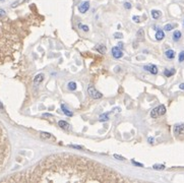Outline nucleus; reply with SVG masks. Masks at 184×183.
<instances>
[{"label": "nucleus", "instance_id": "1", "mask_svg": "<svg viewBox=\"0 0 184 183\" xmlns=\"http://www.w3.org/2000/svg\"><path fill=\"white\" fill-rule=\"evenodd\" d=\"M31 182H124L125 178L103 165L68 154L47 157L27 172Z\"/></svg>", "mask_w": 184, "mask_h": 183}, {"label": "nucleus", "instance_id": "2", "mask_svg": "<svg viewBox=\"0 0 184 183\" xmlns=\"http://www.w3.org/2000/svg\"><path fill=\"white\" fill-rule=\"evenodd\" d=\"M88 93H89L90 96H91V97L93 98V99H95V100L101 99V98L103 97L102 94H101L100 92H98V91L96 90L93 86H90L89 88H88Z\"/></svg>", "mask_w": 184, "mask_h": 183}, {"label": "nucleus", "instance_id": "3", "mask_svg": "<svg viewBox=\"0 0 184 183\" xmlns=\"http://www.w3.org/2000/svg\"><path fill=\"white\" fill-rule=\"evenodd\" d=\"M174 133L177 135H184V124L183 123H178L174 125Z\"/></svg>", "mask_w": 184, "mask_h": 183}, {"label": "nucleus", "instance_id": "4", "mask_svg": "<svg viewBox=\"0 0 184 183\" xmlns=\"http://www.w3.org/2000/svg\"><path fill=\"white\" fill-rule=\"evenodd\" d=\"M112 55L115 59H119V58H121L123 56V52L120 48L118 47H113L112 48Z\"/></svg>", "mask_w": 184, "mask_h": 183}, {"label": "nucleus", "instance_id": "5", "mask_svg": "<svg viewBox=\"0 0 184 183\" xmlns=\"http://www.w3.org/2000/svg\"><path fill=\"white\" fill-rule=\"evenodd\" d=\"M143 68H145V70H147V71L151 72V74H157V73H158V67H157L156 65H154V64L145 65V66H143Z\"/></svg>", "mask_w": 184, "mask_h": 183}, {"label": "nucleus", "instance_id": "6", "mask_svg": "<svg viewBox=\"0 0 184 183\" xmlns=\"http://www.w3.org/2000/svg\"><path fill=\"white\" fill-rule=\"evenodd\" d=\"M89 8H90V2H88V1H86V2H82V4L78 6L79 12H82V13L86 12L88 10H89Z\"/></svg>", "mask_w": 184, "mask_h": 183}, {"label": "nucleus", "instance_id": "7", "mask_svg": "<svg viewBox=\"0 0 184 183\" xmlns=\"http://www.w3.org/2000/svg\"><path fill=\"white\" fill-rule=\"evenodd\" d=\"M44 77H45V75L43 73H39L38 75H36L35 79H34V84H35V86H38V85L41 84V83L44 81Z\"/></svg>", "mask_w": 184, "mask_h": 183}, {"label": "nucleus", "instance_id": "8", "mask_svg": "<svg viewBox=\"0 0 184 183\" xmlns=\"http://www.w3.org/2000/svg\"><path fill=\"white\" fill-rule=\"evenodd\" d=\"M58 126L60 128H62V129H69L70 128V125L68 124L66 121H64V120H60L58 122Z\"/></svg>", "mask_w": 184, "mask_h": 183}, {"label": "nucleus", "instance_id": "9", "mask_svg": "<svg viewBox=\"0 0 184 183\" xmlns=\"http://www.w3.org/2000/svg\"><path fill=\"white\" fill-rule=\"evenodd\" d=\"M61 109H62V111H63V113L65 114L66 116H69V117H71V116L73 115V113L71 111H70L68 108H66V106L65 105H61Z\"/></svg>", "mask_w": 184, "mask_h": 183}, {"label": "nucleus", "instance_id": "10", "mask_svg": "<svg viewBox=\"0 0 184 183\" xmlns=\"http://www.w3.org/2000/svg\"><path fill=\"white\" fill-rule=\"evenodd\" d=\"M165 55H166V57H167L168 59H174L176 54H175L174 50H167V51L165 52Z\"/></svg>", "mask_w": 184, "mask_h": 183}, {"label": "nucleus", "instance_id": "11", "mask_svg": "<svg viewBox=\"0 0 184 183\" xmlns=\"http://www.w3.org/2000/svg\"><path fill=\"white\" fill-rule=\"evenodd\" d=\"M182 37V34L180 31H175L174 34H173V40H174L175 42H177V41H179L180 39H181Z\"/></svg>", "mask_w": 184, "mask_h": 183}, {"label": "nucleus", "instance_id": "12", "mask_svg": "<svg viewBox=\"0 0 184 183\" xmlns=\"http://www.w3.org/2000/svg\"><path fill=\"white\" fill-rule=\"evenodd\" d=\"M136 37L140 41H143V39H145V31L142 30V29H139L138 31V33H136Z\"/></svg>", "mask_w": 184, "mask_h": 183}, {"label": "nucleus", "instance_id": "13", "mask_svg": "<svg viewBox=\"0 0 184 183\" xmlns=\"http://www.w3.org/2000/svg\"><path fill=\"white\" fill-rule=\"evenodd\" d=\"M157 110H158V114L159 116H162L166 113V107L164 105H160V106L157 107Z\"/></svg>", "mask_w": 184, "mask_h": 183}, {"label": "nucleus", "instance_id": "14", "mask_svg": "<svg viewBox=\"0 0 184 183\" xmlns=\"http://www.w3.org/2000/svg\"><path fill=\"white\" fill-rule=\"evenodd\" d=\"M156 40H158V41H161V40H163L164 39V37H165V34H164V32L163 31H161V30H159L158 32L156 33Z\"/></svg>", "mask_w": 184, "mask_h": 183}, {"label": "nucleus", "instance_id": "15", "mask_svg": "<svg viewBox=\"0 0 184 183\" xmlns=\"http://www.w3.org/2000/svg\"><path fill=\"white\" fill-rule=\"evenodd\" d=\"M109 117H110V113H104L102 115H100L99 119H100L101 122H105V121L109 120Z\"/></svg>", "mask_w": 184, "mask_h": 183}, {"label": "nucleus", "instance_id": "16", "mask_svg": "<svg viewBox=\"0 0 184 183\" xmlns=\"http://www.w3.org/2000/svg\"><path fill=\"white\" fill-rule=\"evenodd\" d=\"M151 16L155 19H160L161 17V11H159V10H151Z\"/></svg>", "mask_w": 184, "mask_h": 183}, {"label": "nucleus", "instance_id": "17", "mask_svg": "<svg viewBox=\"0 0 184 183\" xmlns=\"http://www.w3.org/2000/svg\"><path fill=\"white\" fill-rule=\"evenodd\" d=\"M95 49L99 52V53H102V54L106 53V47L104 46V45H98Z\"/></svg>", "mask_w": 184, "mask_h": 183}, {"label": "nucleus", "instance_id": "18", "mask_svg": "<svg viewBox=\"0 0 184 183\" xmlns=\"http://www.w3.org/2000/svg\"><path fill=\"white\" fill-rule=\"evenodd\" d=\"M174 73H175V69H174V68H172V69H165V70H164V74H165L167 77H172Z\"/></svg>", "mask_w": 184, "mask_h": 183}, {"label": "nucleus", "instance_id": "19", "mask_svg": "<svg viewBox=\"0 0 184 183\" xmlns=\"http://www.w3.org/2000/svg\"><path fill=\"white\" fill-rule=\"evenodd\" d=\"M40 135L43 137V138H47V139H53V136H52L50 133L48 132H40Z\"/></svg>", "mask_w": 184, "mask_h": 183}, {"label": "nucleus", "instance_id": "20", "mask_svg": "<svg viewBox=\"0 0 184 183\" xmlns=\"http://www.w3.org/2000/svg\"><path fill=\"white\" fill-rule=\"evenodd\" d=\"M68 89H69L70 91H75V90H76V84H75V83H73V81H70V83H68Z\"/></svg>", "mask_w": 184, "mask_h": 183}, {"label": "nucleus", "instance_id": "21", "mask_svg": "<svg viewBox=\"0 0 184 183\" xmlns=\"http://www.w3.org/2000/svg\"><path fill=\"white\" fill-rule=\"evenodd\" d=\"M155 170H164L165 169V165H162V164H155L153 166Z\"/></svg>", "mask_w": 184, "mask_h": 183}, {"label": "nucleus", "instance_id": "22", "mask_svg": "<svg viewBox=\"0 0 184 183\" xmlns=\"http://www.w3.org/2000/svg\"><path fill=\"white\" fill-rule=\"evenodd\" d=\"M175 26H173V25H171V23H168V25H166L165 27H164V30L167 31V32H169V31H171L173 28H174Z\"/></svg>", "mask_w": 184, "mask_h": 183}, {"label": "nucleus", "instance_id": "23", "mask_svg": "<svg viewBox=\"0 0 184 183\" xmlns=\"http://www.w3.org/2000/svg\"><path fill=\"white\" fill-rule=\"evenodd\" d=\"M113 36H114L115 39H122L123 38V34L122 33H115Z\"/></svg>", "mask_w": 184, "mask_h": 183}, {"label": "nucleus", "instance_id": "24", "mask_svg": "<svg viewBox=\"0 0 184 183\" xmlns=\"http://www.w3.org/2000/svg\"><path fill=\"white\" fill-rule=\"evenodd\" d=\"M78 27L82 29V31H84V32H89V27L88 26H84V25H82V23H79Z\"/></svg>", "mask_w": 184, "mask_h": 183}, {"label": "nucleus", "instance_id": "25", "mask_svg": "<svg viewBox=\"0 0 184 183\" xmlns=\"http://www.w3.org/2000/svg\"><path fill=\"white\" fill-rule=\"evenodd\" d=\"M114 158H115V159H117V160H120V161L125 160V158L122 157V156H120V155H117V154H115V155H114Z\"/></svg>", "mask_w": 184, "mask_h": 183}, {"label": "nucleus", "instance_id": "26", "mask_svg": "<svg viewBox=\"0 0 184 183\" xmlns=\"http://www.w3.org/2000/svg\"><path fill=\"white\" fill-rule=\"evenodd\" d=\"M184 61V51H181L179 54V62H183Z\"/></svg>", "mask_w": 184, "mask_h": 183}, {"label": "nucleus", "instance_id": "27", "mask_svg": "<svg viewBox=\"0 0 184 183\" xmlns=\"http://www.w3.org/2000/svg\"><path fill=\"white\" fill-rule=\"evenodd\" d=\"M132 19H133V21H134L136 23H140V19H139V16H136V15H134V16H133V17H132Z\"/></svg>", "mask_w": 184, "mask_h": 183}, {"label": "nucleus", "instance_id": "28", "mask_svg": "<svg viewBox=\"0 0 184 183\" xmlns=\"http://www.w3.org/2000/svg\"><path fill=\"white\" fill-rule=\"evenodd\" d=\"M124 6H125L126 9H130V8H131V4L129 2H125V3H124Z\"/></svg>", "mask_w": 184, "mask_h": 183}, {"label": "nucleus", "instance_id": "29", "mask_svg": "<svg viewBox=\"0 0 184 183\" xmlns=\"http://www.w3.org/2000/svg\"><path fill=\"white\" fill-rule=\"evenodd\" d=\"M131 163L132 164H134V165H136V166H138V167H143V164H140V163H138V162H135V161H131Z\"/></svg>", "mask_w": 184, "mask_h": 183}, {"label": "nucleus", "instance_id": "30", "mask_svg": "<svg viewBox=\"0 0 184 183\" xmlns=\"http://www.w3.org/2000/svg\"><path fill=\"white\" fill-rule=\"evenodd\" d=\"M71 146V148H78V150H82V146Z\"/></svg>", "mask_w": 184, "mask_h": 183}, {"label": "nucleus", "instance_id": "31", "mask_svg": "<svg viewBox=\"0 0 184 183\" xmlns=\"http://www.w3.org/2000/svg\"><path fill=\"white\" fill-rule=\"evenodd\" d=\"M118 48H120V49H122L123 48V43H118Z\"/></svg>", "mask_w": 184, "mask_h": 183}, {"label": "nucleus", "instance_id": "32", "mask_svg": "<svg viewBox=\"0 0 184 183\" xmlns=\"http://www.w3.org/2000/svg\"><path fill=\"white\" fill-rule=\"evenodd\" d=\"M5 14V11L3 9H0V16H2V15H4Z\"/></svg>", "mask_w": 184, "mask_h": 183}, {"label": "nucleus", "instance_id": "33", "mask_svg": "<svg viewBox=\"0 0 184 183\" xmlns=\"http://www.w3.org/2000/svg\"><path fill=\"white\" fill-rule=\"evenodd\" d=\"M147 140H149V142L153 144V141H154V138H153V137H149V139H147Z\"/></svg>", "mask_w": 184, "mask_h": 183}, {"label": "nucleus", "instance_id": "34", "mask_svg": "<svg viewBox=\"0 0 184 183\" xmlns=\"http://www.w3.org/2000/svg\"><path fill=\"white\" fill-rule=\"evenodd\" d=\"M179 88H180V90H184V84H181V85H180Z\"/></svg>", "mask_w": 184, "mask_h": 183}, {"label": "nucleus", "instance_id": "35", "mask_svg": "<svg viewBox=\"0 0 184 183\" xmlns=\"http://www.w3.org/2000/svg\"><path fill=\"white\" fill-rule=\"evenodd\" d=\"M2 108H3V105L1 104V102H0V109H2Z\"/></svg>", "mask_w": 184, "mask_h": 183}]
</instances>
